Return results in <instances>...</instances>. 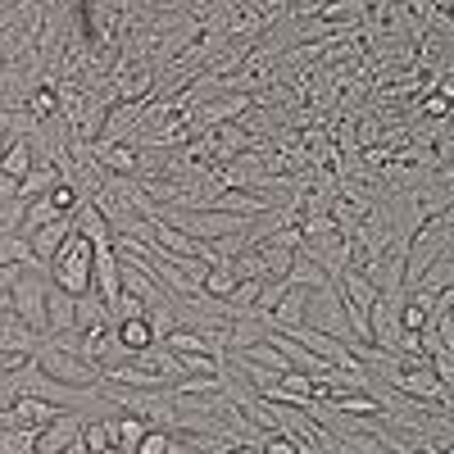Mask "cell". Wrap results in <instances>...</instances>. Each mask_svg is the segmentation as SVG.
<instances>
[{
	"instance_id": "1",
	"label": "cell",
	"mask_w": 454,
	"mask_h": 454,
	"mask_svg": "<svg viewBox=\"0 0 454 454\" xmlns=\"http://www.w3.org/2000/svg\"><path fill=\"white\" fill-rule=\"evenodd\" d=\"M91 269H96V241L73 232L64 241V250L55 254V263H51V282L68 295H87L91 291Z\"/></svg>"
},
{
	"instance_id": "2",
	"label": "cell",
	"mask_w": 454,
	"mask_h": 454,
	"mask_svg": "<svg viewBox=\"0 0 454 454\" xmlns=\"http://www.w3.org/2000/svg\"><path fill=\"white\" fill-rule=\"evenodd\" d=\"M32 359H36V368H42L46 377H55V382H64V387H78V391H96L100 377H105V368H96V364L82 359V355L59 350L51 336L42 340V350H36Z\"/></svg>"
},
{
	"instance_id": "3",
	"label": "cell",
	"mask_w": 454,
	"mask_h": 454,
	"mask_svg": "<svg viewBox=\"0 0 454 454\" xmlns=\"http://www.w3.org/2000/svg\"><path fill=\"white\" fill-rule=\"evenodd\" d=\"M14 314L27 323V327H36L42 336H51V327H46V295H51V269L46 263H36V269H23V278L14 282Z\"/></svg>"
},
{
	"instance_id": "4",
	"label": "cell",
	"mask_w": 454,
	"mask_h": 454,
	"mask_svg": "<svg viewBox=\"0 0 454 454\" xmlns=\"http://www.w3.org/2000/svg\"><path fill=\"white\" fill-rule=\"evenodd\" d=\"M305 323L309 327H318V332H327V336H336V340H346V346H355V327H350V318H346V305H340V295H336V286L327 282V286H318V291H309V300H305Z\"/></svg>"
},
{
	"instance_id": "5",
	"label": "cell",
	"mask_w": 454,
	"mask_h": 454,
	"mask_svg": "<svg viewBox=\"0 0 454 454\" xmlns=\"http://www.w3.org/2000/svg\"><path fill=\"white\" fill-rule=\"evenodd\" d=\"M82 427H87V413H78V409H64L55 423H46L42 432H36V454H64L73 441L82 436Z\"/></svg>"
},
{
	"instance_id": "6",
	"label": "cell",
	"mask_w": 454,
	"mask_h": 454,
	"mask_svg": "<svg viewBox=\"0 0 454 454\" xmlns=\"http://www.w3.org/2000/svg\"><path fill=\"white\" fill-rule=\"evenodd\" d=\"M42 332H36V327H27L14 309H5V314H0V350H5V355H23V359H32L36 350H42Z\"/></svg>"
},
{
	"instance_id": "7",
	"label": "cell",
	"mask_w": 454,
	"mask_h": 454,
	"mask_svg": "<svg viewBox=\"0 0 454 454\" xmlns=\"http://www.w3.org/2000/svg\"><path fill=\"white\" fill-rule=\"evenodd\" d=\"M59 404H51V400H42V395H19L14 400V409H5V423L10 427H27V432H42L46 423H55L59 419Z\"/></svg>"
},
{
	"instance_id": "8",
	"label": "cell",
	"mask_w": 454,
	"mask_h": 454,
	"mask_svg": "<svg viewBox=\"0 0 454 454\" xmlns=\"http://www.w3.org/2000/svg\"><path fill=\"white\" fill-rule=\"evenodd\" d=\"M91 291H100V300L114 309L123 295V282H119V254L114 246H96V269H91Z\"/></svg>"
},
{
	"instance_id": "9",
	"label": "cell",
	"mask_w": 454,
	"mask_h": 454,
	"mask_svg": "<svg viewBox=\"0 0 454 454\" xmlns=\"http://www.w3.org/2000/svg\"><path fill=\"white\" fill-rule=\"evenodd\" d=\"M73 232H78V227H73V214L55 218L51 227H36V232H27V241H32V254H36V259H42L46 269H51V263H55V254L64 250V241H68Z\"/></svg>"
},
{
	"instance_id": "10",
	"label": "cell",
	"mask_w": 454,
	"mask_h": 454,
	"mask_svg": "<svg viewBox=\"0 0 454 454\" xmlns=\"http://www.w3.org/2000/svg\"><path fill=\"white\" fill-rule=\"evenodd\" d=\"M46 327H51V336L78 327V295L59 291L55 282H51V295H46Z\"/></svg>"
},
{
	"instance_id": "11",
	"label": "cell",
	"mask_w": 454,
	"mask_h": 454,
	"mask_svg": "<svg viewBox=\"0 0 454 454\" xmlns=\"http://www.w3.org/2000/svg\"><path fill=\"white\" fill-rule=\"evenodd\" d=\"M96 155H100V164H105V173H119V177H137V168H141V160H137V145H96Z\"/></svg>"
},
{
	"instance_id": "12",
	"label": "cell",
	"mask_w": 454,
	"mask_h": 454,
	"mask_svg": "<svg viewBox=\"0 0 454 454\" xmlns=\"http://www.w3.org/2000/svg\"><path fill=\"white\" fill-rule=\"evenodd\" d=\"M109 432H114V445H123V450L137 454V445H141V436L150 432V423L141 419V413H114V419H109Z\"/></svg>"
},
{
	"instance_id": "13",
	"label": "cell",
	"mask_w": 454,
	"mask_h": 454,
	"mask_svg": "<svg viewBox=\"0 0 454 454\" xmlns=\"http://www.w3.org/2000/svg\"><path fill=\"white\" fill-rule=\"evenodd\" d=\"M91 327H114V314L100 300V291H87L78 295V332H91Z\"/></svg>"
},
{
	"instance_id": "14",
	"label": "cell",
	"mask_w": 454,
	"mask_h": 454,
	"mask_svg": "<svg viewBox=\"0 0 454 454\" xmlns=\"http://www.w3.org/2000/svg\"><path fill=\"white\" fill-rule=\"evenodd\" d=\"M286 282H291V286H300V291H318V286H327L332 278L323 273V263H314L309 254H300V250H295V263H291Z\"/></svg>"
},
{
	"instance_id": "15",
	"label": "cell",
	"mask_w": 454,
	"mask_h": 454,
	"mask_svg": "<svg viewBox=\"0 0 454 454\" xmlns=\"http://www.w3.org/2000/svg\"><path fill=\"white\" fill-rule=\"evenodd\" d=\"M114 336H119V346H123L128 355L155 346V327H150L145 318H128V323H119V327H114Z\"/></svg>"
},
{
	"instance_id": "16",
	"label": "cell",
	"mask_w": 454,
	"mask_h": 454,
	"mask_svg": "<svg viewBox=\"0 0 454 454\" xmlns=\"http://www.w3.org/2000/svg\"><path fill=\"white\" fill-rule=\"evenodd\" d=\"M305 300H309V291L291 286V291L278 300V309L269 314V323H273V327H295V323H305Z\"/></svg>"
},
{
	"instance_id": "17",
	"label": "cell",
	"mask_w": 454,
	"mask_h": 454,
	"mask_svg": "<svg viewBox=\"0 0 454 454\" xmlns=\"http://www.w3.org/2000/svg\"><path fill=\"white\" fill-rule=\"evenodd\" d=\"M0 454H36V432L0 423Z\"/></svg>"
},
{
	"instance_id": "18",
	"label": "cell",
	"mask_w": 454,
	"mask_h": 454,
	"mask_svg": "<svg viewBox=\"0 0 454 454\" xmlns=\"http://www.w3.org/2000/svg\"><path fill=\"white\" fill-rule=\"evenodd\" d=\"M237 286H241V278L232 273V263H214V269L205 273V286H200V291H209V295L227 300V295H232Z\"/></svg>"
},
{
	"instance_id": "19",
	"label": "cell",
	"mask_w": 454,
	"mask_h": 454,
	"mask_svg": "<svg viewBox=\"0 0 454 454\" xmlns=\"http://www.w3.org/2000/svg\"><path fill=\"white\" fill-rule=\"evenodd\" d=\"M27 205H32V200H23V196H14L10 205H0V237H14V232H23Z\"/></svg>"
},
{
	"instance_id": "20",
	"label": "cell",
	"mask_w": 454,
	"mask_h": 454,
	"mask_svg": "<svg viewBox=\"0 0 454 454\" xmlns=\"http://www.w3.org/2000/svg\"><path fill=\"white\" fill-rule=\"evenodd\" d=\"M82 441H87V450H91V454H105V450H114L109 419H87V427H82Z\"/></svg>"
},
{
	"instance_id": "21",
	"label": "cell",
	"mask_w": 454,
	"mask_h": 454,
	"mask_svg": "<svg viewBox=\"0 0 454 454\" xmlns=\"http://www.w3.org/2000/svg\"><path fill=\"white\" fill-rule=\"evenodd\" d=\"M241 109H250V100H214L200 114H205V123H218V119H232V114H241Z\"/></svg>"
},
{
	"instance_id": "22",
	"label": "cell",
	"mask_w": 454,
	"mask_h": 454,
	"mask_svg": "<svg viewBox=\"0 0 454 454\" xmlns=\"http://www.w3.org/2000/svg\"><path fill=\"white\" fill-rule=\"evenodd\" d=\"M259 450H263V454H300V450H295V441H291L286 432H269V436L259 441Z\"/></svg>"
},
{
	"instance_id": "23",
	"label": "cell",
	"mask_w": 454,
	"mask_h": 454,
	"mask_svg": "<svg viewBox=\"0 0 454 454\" xmlns=\"http://www.w3.org/2000/svg\"><path fill=\"white\" fill-rule=\"evenodd\" d=\"M19 278H23V263H0V291H14Z\"/></svg>"
}]
</instances>
